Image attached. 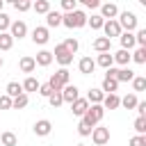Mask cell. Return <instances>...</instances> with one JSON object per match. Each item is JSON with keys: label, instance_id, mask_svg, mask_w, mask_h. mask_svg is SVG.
<instances>
[{"label": "cell", "instance_id": "d590c367", "mask_svg": "<svg viewBox=\"0 0 146 146\" xmlns=\"http://www.w3.org/2000/svg\"><path fill=\"white\" fill-rule=\"evenodd\" d=\"M135 130H137V135H146V116L135 119Z\"/></svg>", "mask_w": 146, "mask_h": 146}, {"label": "cell", "instance_id": "f6af8a7d", "mask_svg": "<svg viewBox=\"0 0 146 146\" xmlns=\"http://www.w3.org/2000/svg\"><path fill=\"white\" fill-rule=\"evenodd\" d=\"M130 146H146V135H137L130 139Z\"/></svg>", "mask_w": 146, "mask_h": 146}, {"label": "cell", "instance_id": "3957f363", "mask_svg": "<svg viewBox=\"0 0 146 146\" xmlns=\"http://www.w3.org/2000/svg\"><path fill=\"white\" fill-rule=\"evenodd\" d=\"M137 23H139V18H137L135 11H119V25H121V30L132 32V30H137Z\"/></svg>", "mask_w": 146, "mask_h": 146}, {"label": "cell", "instance_id": "9a60e30c", "mask_svg": "<svg viewBox=\"0 0 146 146\" xmlns=\"http://www.w3.org/2000/svg\"><path fill=\"white\" fill-rule=\"evenodd\" d=\"M105 94H116V89H119V80L116 78H112V75H105L103 78V87H100Z\"/></svg>", "mask_w": 146, "mask_h": 146}, {"label": "cell", "instance_id": "f1b7e54d", "mask_svg": "<svg viewBox=\"0 0 146 146\" xmlns=\"http://www.w3.org/2000/svg\"><path fill=\"white\" fill-rule=\"evenodd\" d=\"M0 144H2V146H16V144H18V139H16V135H14V132H9V130H7V132H2V135H0Z\"/></svg>", "mask_w": 146, "mask_h": 146}, {"label": "cell", "instance_id": "d6a6232c", "mask_svg": "<svg viewBox=\"0 0 146 146\" xmlns=\"http://www.w3.org/2000/svg\"><path fill=\"white\" fill-rule=\"evenodd\" d=\"M18 94H23V84L21 82H9L7 84V96H18Z\"/></svg>", "mask_w": 146, "mask_h": 146}, {"label": "cell", "instance_id": "30bf717a", "mask_svg": "<svg viewBox=\"0 0 146 146\" xmlns=\"http://www.w3.org/2000/svg\"><path fill=\"white\" fill-rule=\"evenodd\" d=\"M34 135L36 137H46V135H50V130H52V123L48 121V119H41V121H36L34 123Z\"/></svg>", "mask_w": 146, "mask_h": 146}, {"label": "cell", "instance_id": "603a6c76", "mask_svg": "<svg viewBox=\"0 0 146 146\" xmlns=\"http://www.w3.org/2000/svg\"><path fill=\"white\" fill-rule=\"evenodd\" d=\"M57 25H62V14L59 11H48L46 14V27L50 30V27H57Z\"/></svg>", "mask_w": 146, "mask_h": 146}, {"label": "cell", "instance_id": "7bdbcfd3", "mask_svg": "<svg viewBox=\"0 0 146 146\" xmlns=\"http://www.w3.org/2000/svg\"><path fill=\"white\" fill-rule=\"evenodd\" d=\"M135 43H137V46H146V30H137V34H135Z\"/></svg>", "mask_w": 146, "mask_h": 146}, {"label": "cell", "instance_id": "8fae6325", "mask_svg": "<svg viewBox=\"0 0 146 146\" xmlns=\"http://www.w3.org/2000/svg\"><path fill=\"white\" fill-rule=\"evenodd\" d=\"M78 96H80V94H78V87H75V84L68 82V84L62 87V98H64V103H73Z\"/></svg>", "mask_w": 146, "mask_h": 146}, {"label": "cell", "instance_id": "60d3db41", "mask_svg": "<svg viewBox=\"0 0 146 146\" xmlns=\"http://www.w3.org/2000/svg\"><path fill=\"white\" fill-rule=\"evenodd\" d=\"M55 75H57V78H59L64 84H68V78H71V73H68V68H66V66H62V68H59Z\"/></svg>", "mask_w": 146, "mask_h": 146}, {"label": "cell", "instance_id": "83f0119b", "mask_svg": "<svg viewBox=\"0 0 146 146\" xmlns=\"http://www.w3.org/2000/svg\"><path fill=\"white\" fill-rule=\"evenodd\" d=\"M103 23H105V18H103L100 14H91V18L87 16V25H91V30H100Z\"/></svg>", "mask_w": 146, "mask_h": 146}, {"label": "cell", "instance_id": "4dcf8cb0", "mask_svg": "<svg viewBox=\"0 0 146 146\" xmlns=\"http://www.w3.org/2000/svg\"><path fill=\"white\" fill-rule=\"evenodd\" d=\"M103 96H105V91H103V89H89L87 100H89V103H100V100H103Z\"/></svg>", "mask_w": 146, "mask_h": 146}, {"label": "cell", "instance_id": "5b68a950", "mask_svg": "<svg viewBox=\"0 0 146 146\" xmlns=\"http://www.w3.org/2000/svg\"><path fill=\"white\" fill-rule=\"evenodd\" d=\"M91 139H94L96 146H105V144L110 141V128H103V125L96 128V125H94V128H91Z\"/></svg>", "mask_w": 146, "mask_h": 146}, {"label": "cell", "instance_id": "277c9868", "mask_svg": "<svg viewBox=\"0 0 146 146\" xmlns=\"http://www.w3.org/2000/svg\"><path fill=\"white\" fill-rule=\"evenodd\" d=\"M52 59H55L57 64H62V66H68V64L73 62V52H68L64 43H57V46H55V52H52Z\"/></svg>", "mask_w": 146, "mask_h": 146}, {"label": "cell", "instance_id": "7c38bea8", "mask_svg": "<svg viewBox=\"0 0 146 146\" xmlns=\"http://www.w3.org/2000/svg\"><path fill=\"white\" fill-rule=\"evenodd\" d=\"M87 107H89V100H87V98H80V96L71 103V112H73L75 116H82V114L87 112Z\"/></svg>", "mask_w": 146, "mask_h": 146}, {"label": "cell", "instance_id": "74e56055", "mask_svg": "<svg viewBox=\"0 0 146 146\" xmlns=\"http://www.w3.org/2000/svg\"><path fill=\"white\" fill-rule=\"evenodd\" d=\"M48 84H50V89H52V91H62V87H64V82H62V80H59L57 75H50Z\"/></svg>", "mask_w": 146, "mask_h": 146}, {"label": "cell", "instance_id": "9f6ffc18", "mask_svg": "<svg viewBox=\"0 0 146 146\" xmlns=\"http://www.w3.org/2000/svg\"><path fill=\"white\" fill-rule=\"evenodd\" d=\"M32 2H34V0H32Z\"/></svg>", "mask_w": 146, "mask_h": 146}, {"label": "cell", "instance_id": "f35d334b", "mask_svg": "<svg viewBox=\"0 0 146 146\" xmlns=\"http://www.w3.org/2000/svg\"><path fill=\"white\" fill-rule=\"evenodd\" d=\"M14 7H16V11H27V9H32V0H16Z\"/></svg>", "mask_w": 146, "mask_h": 146}, {"label": "cell", "instance_id": "11a10c76", "mask_svg": "<svg viewBox=\"0 0 146 146\" xmlns=\"http://www.w3.org/2000/svg\"><path fill=\"white\" fill-rule=\"evenodd\" d=\"M75 146H84V144H75Z\"/></svg>", "mask_w": 146, "mask_h": 146}, {"label": "cell", "instance_id": "836d02e7", "mask_svg": "<svg viewBox=\"0 0 146 146\" xmlns=\"http://www.w3.org/2000/svg\"><path fill=\"white\" fill-rule=\"evenodd\" d=\"M121 105H123L125 110H135V105H137V96H135V94L123 96V98H121Z\"/></svg>", "mask_w": 146, "mask_h": 146}, {"label": "cell", "instance_id": "f546056e", "mask_svg": "<svg viewBox=\"0 0 146 146\" xmlns=\"http://www.w3.org/2000/svg\"><path fill=\"white\" fill-rule=\"evenodd\" d=\"M14 46V36L9 32H0V50H9Z\"/></svg>", "mask_w": 146, "mask_h": 146}, {"label": "cell", "instance_id": "4fadbf2b", "mask_svg": "<svg viewBox=\"0 0 146 146\" xmlns=\"http://www.w3.org/2000/svg\"><path fill=\"white\" fill-rule=\"evenodd\" d=\"M100 105H103L105 110H116V107L121 105V98H119L116 94H105L103 100H100Z\"/></svg>", "mask_w": 146, "mask_h": 146}, {"label": "cell", "instance_id": "4316f807", "mask_svg": "<svg viewBox=\"0 0 146 146\" xmlns=\"http://www.w3.org/2000/svg\"><path fill=\"white\" fill-rule=\"evenodd\" d=\"M32 7H34L36 14H43V16H46V14L50 11V0H34Z\"/></svg>", "mask_w": 146, "mask_h": 146}, {"label": "cell", "instance_id": "ffe728a7", "mask_svg": "<svg viewBox=\"0 0 146 146\" xmlns=\"http://www.w3.org/2000/svg\"><path fill=\"white\" fill-rule=\"evenodd\" d=\"M112 59H114L116 64H121V66H128V64H130V50L121 48V50H116V52L112 55Z\"/></svg>", "mask_w": 146, "mask_h": 146}, {"label": "cell", "instance_id": "ee69618b", "mask_svg": "<svg viewBox=\"0 0 146 146\" xmlns=\"http://www.w3.org/2000/svg\"><path fill=\"white\" fill-rule=\"evenodd\" d=\"M59 5H62V9H64V11H73V9H75V5H78V0H59Z\"/></svg>", "mask_w": 146, "mask_h": 146}, {"label": "cell", "instance_id": "d6986e66", "mask_svg": "<svg viewBox=\"0 0 146 146\" xmlns=\"http://www.w3.org/2000/svg\"><path fill=\"white\" fill-rule=\"evenodd\" d=\"M34 62H36L39 66H50V64H52V52H50V50H39L36 57H34Z\"/></svg>", "mask_w": 146, "mask_h": 146}, {"label": "cell", "instance_id": "44dd1931", "mask_svg": "<svg viewBox=\"0 0 146 146\" xmlns=\"http://www.w3.org/2000/svg\"><path fill=\"white\" fill-rule=\"evenodd\" d=\"M114 78H116L119 82H130V80L135 78V71L128 68V66H125V68H116V71H114Z\"/></svg>", "mask_w": 146, "mask_h": 146}, {"label": "cell", "instance_id": "5bb4252c", "mask_svg": "<svg viewBox=\"0 0 146 146\" xmlns=\"http://www.w3.org/2000/svg\"><path fill=\"white\" fill-rule=\"evenodd\" d=\"M78 68H80V73H82V75H89V73H94L96 62H94L91 57H82V59L78 62Z\"/></svg>", "mask_w": 146, "mask_h": 146}, {"label": "cell", "instance_id": "b9f144b4", "mask_svg": "<svg viewBox=\"0 0 146 146\" xmlns=\"http://www.w3.org/2000/svg\"><path fill=\"white\" fill-rule=\"evenodd\" d=\"M78 132H80L82 137H89V135H91V125L84 123V121H80V123H78Z\"/></svg>", "mask_w": 146, "mask_h": 146}, {"label": "cell", "instance_id": "cb8c5ba5", "mask_svg": "<svg viewBox=\"0 0 146 146\" xmlns=\"http://www.w3.org/2000/svg\"><path fill=\"white\" fill-rule=\"evenodd\" d=\"M130 62H135V64H146V46H139V48L130 55Z\"/></svg>", "mask_w": 146, "mask_h": 146}, {"label": "cell", "instance_id": "bcb514c9", "mask_svg": "<svg viewBox=\"0 0 146 146\" xmlns=\"http://www.w3.org/2000/svg\"><path fill=\"white\" fill-rule=\"evenodd\" d=\"M11 107V96H0V110H9Z\"/></svg>", "mask_w": 146, "mask_h": 146}, {"label": "cell", "instance_id": "ba28073f", "mask_svg": "<svg viewBox=\"0 0 146 146\" xmlns=\"http://www.w3.org/2000/svg\"><path fill=\"white\" fill-rule=\"evenodd\" d=\"M9 34H11L14 39H23V36L27 34V25H25L23 21H11V25H9Z\"/></svg>", "mask_w": 146, "mask_h": 146}, {"label": "cell", "instance_id": "ac0fdd59", "mask_svg": "<svg viewBox=\"0 0 146 146\" xmlns=\"http://www.w3.org/2000/svg\"><path fill=\"white\" fill-rule=\"evenodd\" d=\"M119 41H121V48H125V50H130V48H135L137 43H135V34L132 32H121L119 34Z\"/></svg>", "mask_w": 146, "mask_h": 146}, {"label": "cell", "instance_id": "ab89813d", "mask_svg": "<svg viewBox=\"0 0 146 146\" xmlns=\"http://www.w3.org/2000/svg\"><path fill=\"white\" fill-rule=\"evenodd\" d=\"M9 25H11V18H9L5 11H0V32H7Z\"/></svg>", "mask_w": 146, "mask_h": 146}, {"label": "cell", "instance_id": "f907efd6", "mask_svg": "<svg viewBox=\"0 0 146 146\" xmlns=\"http://www.w3.org/2000/svg\"><path fill=\"white\" fill-rule=\"evenodd\" d=\"M137 2H139V5H146V0H137Z\"/></svg>", "mask_w": 146, "mask_h": 146}, {"label": "cell", "instance_id": "52a82bcc", "mask_svg": "<svg viewBox=\"0 0 146 146\" xmlns=\"http://www.w3.org/2000/svg\"><path fill=\"white\" fill-rule=\"evenodd\" d=\"M48 39H50V30H48V27L39 25V27H34V30H32V41H34V43L43 46V43H48Z\"/></svg>", "mask_w": 146, "mask_h": 146}, {"label": "cell", "instance_id": "681fc988", "mask_svg": "<svg viewBox=\"0 0 146 146\" xmlns=\"http://www.w3.org/2000/svg\"><path fill=\"white\" fill-rule=\"evenodd\" d=\"M137 112H139V116H146V100H137Z\"/></svg>", "mask_w": 146, "mask_h": 146}, {"label": "cell", "instance_id": "9c48e42d", "mask_svg": "<svg viewBox=\"0 0 146 146\" xmlns=\"http://www.w3.org/2000/svg\"><path fill=\"white\" fill-rule=\"evenodd\" d=\"M100 16L107 21V18H116L119 16V7L114 2H100Z\"/></svg>", "mask_w": 146, "mask_h": 146}, {"label": "cell", "instance_id": "e575fe53", "mask_svg": "<svg viewBox=\"0 0 146 146\" xmlns=\"http://www.w3.org/2000/svg\"><path fill=\"white\" fill-rule=\"evenodd\" d=\"M48 103H50L52 107H59V105L64 103V98H62V91H52V94L48 96Z\"/></svg>", "mask_w": 146, "mask_h": 146}, {"label": "cell", "instance_id": "7dc6e473", "mask_svg": "<svg viewBox=\"0 0 146 146\" xmlns=\"http://www.w3.org/2000/svg\"><path fill=\"white\" fill-rule=\"evenodd\" d=\"M39 94H41L43 98H48V96L52 94V89H50V84H48V82H46V84H39Z\"/></svg>", "mask_w": 146, "mask_h": 146}, {"label": "cell", "instance_id": "c3c4849f", "mask_svg": "<svg viewBox=\"0 0 146 146\" xmlns=\"http://www.w3.org/2000/svg\"><path fill=\"white\" fill-rule=\"evenodd\" d=\"M78 2H82V5H84V7H89V9L100 7V0H78Z\"/></svg>", "mask_w": 146, "mask_h": 146}, {"label": "cell", "instance_id": "e0dca14e", "mask_svg": "<svg viewBox=\"0 0 146 146\" xmlns=\"http://www.w3.org/2000/svg\"><path fill=\"white\" fill-rule=\"evenodd\" d=\"M18 68H21L23 73H32V71L36 68V62H34V57H30V55L21 57V62H18Z\"/></svg>", "mask_w": 146, "mask_h": 146}, {"label": "cell", "instance_id": "816d5d0a", "mask_svg": "<svg viewBox=\"0 0 146 146\" xmlns=\"http://www.w3.org/2000/svg\"><path fill=\"white\" fill-rule=\"evenodd\" d=\"M2 5H5V0H0V11H2Z\"/></svg>", "mask_w": 146, "mask_h": 146}, {"label": "cell", "instance_id": "1f68e13d", "mask_svg": "<svg viewBox=\"0 0 146 146\" xmlns=\"http://www.w3.org/2000/svg\"><path fill=\"white\" fill-rule=\"evenodd\" d=\"M130 82H132V89H135V91H144V89H146V78H144V75H135Z\"/></svg>", "mask_w": 146, "mask_h": 146}, {"label": "cell", "instance_id": "db71d44e", "mask_svg": "<svg viewBox=\"0 0 146 146\" xmlns=\"http://www.w3.org/2000/svg\"><path fill=\"white\" fill-rule=\"evenodd\" d=\"M0 68H2V57H0Z\"/></svg>", "mask_w": 146, "mask_h": 146}, {"label": "cell", "instance_id": "2e32d148", "mask_svg": "<svg viewBox=\"0 0 146 146\" xmlns=\"http://www.w3.org/2000/svg\"><path fill=\"white\" fill-rule=\"evenodd\" d=\"M110 48H112V39H107V36H98L94 41V50L96 52H110Z\"/></svg>", "mask_w": 146, "mask_h": 146}, {"label": "cell", "instance_id": "7402d4cb", "mask_svg": "<svg viewBox=\"0 0 146 146\" xmlns=\"http://www.w3.org/2000/svg\"><path fill=\"white\" fill-rule=\"evenodd\" d=\"M21 84H23V91H25V94H32V91H39V84H41V82H39L36 78L27 75V78H25Z\"/></svg>", "mask_w": 146, "mask_h": 146}, {"label": "cell", "instance_id": "6da1fadb", "mask_svg": "<svg viewBox=\"0 0 146 146\" xmlns=\"http://www.w3.org/2000/svg\"><path fill=\"white\" fill-rule=\"evenodd\" d=\"M103 116H105V107H103L100 103H89L87 112L82 114V121L89 123V125L94 128V125H98V123L103 121Z\"/></svg>", "mask_w": 146, "mask_h": 146}, {"label": "cell", "instance_id": "8d00e7d4", "mask_svg": "<svg viewBox=\"0 0 146 146\" xmlns=\"http://www.w3.org/2000/svg\"><path fill=\"white\" fill-rule=\"evenodd\" d=\"M64 46H66V50H68V52H78V48H80L78 39H73V36H68V39L64 41Z\"/></svg>", "mask_w": 146, "mask_h": 146}, {"label": "cell", "instance_id": "7a4b0ae2", "mask_svg": "<svg viewBox=\"0 0 146 146\" xmlns=\"http://www.w3.org/2000/svg\"><path fill=\"white\" fill-rule=\"evenodd\" d=\"M62 25H66V27H84L87 25V14L84 11H80V9H73V11H66L64 16H62Z\"/></svg>", "mask_w": 146, "mask_h": 146}, {"label": "cell", "instance_id": "d4e9b609", "mask_svg": "<svg viewBox=\"0 0 146 146\" xmlns=\"http://www.w3.org/2000/svg\"><path fill=\"white\" fill-rule=\"evenodd\" d=\"M94 62H96V66H103V68H110V66L114 64V59H112L110 52H100L98 59H94Z\"/></svg>", "mask_w": 146, "mask_h": 146}, {"label": "cell", "instance_id": "484cf974", "mask_svg": "<svg viewBox=\"0 0 146 146\" xmlns=\"http://www.w3.org/2000/svg\"><path fill=\"white\" fill-rule=\"evenodd\" d=\"M11 107H14V110H23V107H27V94L23 91V94L14 96V98H11Z\"/></svg>", "mask_w": 146, "mask_h": 146}, {"label": "cell", "instance_id": "8992f818", "mask_svg": "<svg viewBox=\"0 0 146 146\" xmlns=\"http://www.w3.org/2000/svg\"><path fill=\"white\" fill-rule=\"evenodd\" d=\"M103 32H105V36L107 39H112V36H119L123 30H121V25H119V21L116 18H107L105 23H103V27H100Z\"/></svg>", "mask_w": 146, "mask_h": 146}, {"label": "cell", "instance_id": "f5cc1de1", "mask_svg": "<svg viewBox=\"0 0 146 146\" xmlns=\"http://www.w3.org/2000/svg\"><path fill=\"white\" fill-rule=\"evenodd\" d=\"M5 2H11V5H14V2H16V0H5Z\"/></svg>", "mask_w": 146, "mask_h": 146}]
</instances>
